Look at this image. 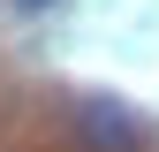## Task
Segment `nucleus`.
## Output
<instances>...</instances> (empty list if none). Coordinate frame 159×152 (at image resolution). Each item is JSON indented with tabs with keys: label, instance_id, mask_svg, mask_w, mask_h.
Wrapping results in <instances>:
<instances>
[{
	"label": "nucleus",
	"instance_id": "f257e3e1",
	"mask_svg": "<svg viewBox=\"0 0 159 152\" xmlns=\"http://www.w3.org/2000/svg\"><path fill=\"white\" fill-rule=\"evenodd\" d=\"M76 137H84L91 152H136L144 129H136V114L121 99H84V107H76Z\"/></svg>",
	"mask_w": 159,
	"mask_h": 152
},
{
	"label": "nucleus",
	"instance_id": "f03ea898",
	"mask_svg": "<svg viewBox=\"0 0 159 152\" xmlns=\"http://www.w3.org/2000/svg\"><path fill=\"white\" fill-rule=\"evenodd\" d=\"M15 8H23V15H46V8H53V0H15Z\"/></svg>",
	"mask_w": 159,
	"mask_h": 152
}]
</instances>
